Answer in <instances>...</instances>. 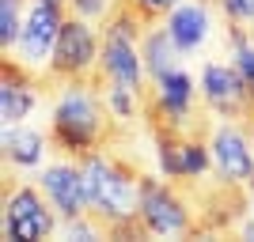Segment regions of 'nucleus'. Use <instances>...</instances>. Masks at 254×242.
Here are the masks:
<instances>
[{"mask_svg":"<svg viewBox=\"0 0 254 242\" xmlns=\"http://www.w3.org/2000/svg\"><path fill=\"white\" fill-rule=\"evenodd\" d=\"M251 137H254V133H251ZM251 190H254V182H251Z\"/></svg>","mask_w":254,"mask_h":242,"instance_id":"obj_20","label":"nucleus"},{"mask_svg":"<svg viewBox=\"0 0 254 242\" xmlns=\"http://www.w3.org/2000/svg\"><path fill=\"white\" fill-rule=\"evenodd\" d=\"M68 15L64 4H50V0H34V11L23 23V38H19V57L27 68H38L53 57V46H57V34H61V23Z\"/></svg>","mask_w":254,"mask_h":242,"instance_id":"obj_4","label":"nucleus"},{"mask_svg":"<svg viewBox=\"0 0 254 242\" xmlns=\"http://www.w3.org/2000/svg\"><path fill=\"white\" fill-rule=\"evenodd\" d=\"M99 68H103L106 84H118V87H129L144 98V68H140V57H137V42H129L122 34H103V53H99Z\"/></svg>","mask_w":254,"mask_h":242,"instance_id":"obj_6","label":"nucleus"},{"mask_svg":"<svg viewBox=\"0 0 254 242\" xmlns=\"http://www.w3.org/2000/svg\"><path fill=\"white\" fill-rule=\"evenodd\" d=\"M99 42L91 34V23L80 19L76 11H68L61 23V34H57V46H53L50 57V72L46 80H61V84H72V80H91L99 68Z\"/></svg>","mask_w":254,"mask_h":242,"instance_id":"obj_2","label":"nucleus"},{"mask_svg":"<svg viewBox=\"0 0 254 242\" xmlns=\"http://www.w3.org/2000/svg\"><path fill=\"white\" fill-rule=\"evenodd\" d=\"M106 76L103 68H95L91 80H72L61 87V98L53 106V121H50V140L61 151L84 159L91 151H103L114 140V110L103 95Z\"/></svg>","mask_w":254,"mask_h":242,"instance_id":"obj_1","label":"nucleus"},{"mask_svg":"<svg viewBox=\"0 0 254 242\" xmlns=\"http://www.w3.org/2000/svg\"><path fill=\"white\" fill-rule=\"evenodd\" d=\"M19 8H23V0H0V46H4V53L23 38Z\"/></svg>","mask_w":254,"mask_h":242,"instance_id":"obj_14","label":"nucleus"},{"mask_svg":"<svg viewBox=\"0 0 254 242\" xmlns=\"http://www.w3.org/2000/svg\"><path fill=\"white\" fill-rule=\"evenodd\" d=\"M140 8H148L152 15H156V19H163V15H167V11H175L179 8V0H137Z\"/></svg>","mask_w":254,"mask_h":242,"instance_id":"obj_18","label":"nucleus"},{"mask_svg":"<svg viewBox=\"0 0 254 242\" xmlns=\"http://www.w3.org/2000/svg\"><path fill=\"white\" fill-rule=\"evenodd\" d=\"M140 216L152 235H193L190 204L182 200V193L167 182L148 178V174L140 182Z\"/></svg>","mask_w":254,"mask_h":242,"instance_id":"obj_3","label":"nucleus"},{"mask_svg":"<svg viewBox=\"0 0 254 242\" xmlns=\"http://www.w3.org/2000/svg\"><path fill=\"white\" fill-rule=\"evenodd\" d=\"M167 31H171V38L179 42L182 53L197 49V46L205 42V31H209V11H205V4H182V8H175L171 19H167Z\"/></svg>","mask_w":254,"mask_h":242,"instance_id":"obj_10","label":"nucleus"},{"mask_svg":"<svg viewBox=\"0 0 254 242\" xmlns=\"http://www.w3.org/2000/svg\"><path fill=\"white\" fill-rule=\"evenodd\" d=\"M50 4H64V8H68V0H50Z\"/></svg>","mask_w":254,"mask_h":242,"instance_id":"obj_19","label":"nucleus"},{"mask_svg":"<svg viewBox=\"0 0 254 242\" xmlns=\"http://www.w3.org/2000/svg\"><path fill=\"white\" fill-rule=\"evenodd\" d=\"M114 4H118V0H68V11H76L80 19L91 23V19H103Z\"/></svg>","mask_w":254,"mask_h":242,"instance_id":"obj_16","label":"nucleus"},{"mask_svg":"<svg viewBox=\"0 0 254 242\" xmlns=\"http://www.w3.org/2000/svg\"><path fill=\"white\" fill-rule=\"evenodd\" d=\"M42 147L46 140L31 129H19V125H8L4 129V155L8 163H19V167H34L42 159Z\"/></svg>","mask_w":254,"mask_h":242,"instance_id":"obj_12","label":"nucleus"},{"mask_svg":"<svg viewBox=\"0 0 254 242\" xmlns=\"http://www.w3.org/2000/svg\"><path fill=\"white\" fill-rule=\"evenodd\" d=\"M50 231H53V220H50V212H46V208L4 223V235H8L11 242H38V239H46Z\"/></svg>","mask_w":254,"mask_h":242,"instance_id":"obj_13","label":"nucleus"},{"mask_svg":"<svg viewBox=\"0 0 254 242\" xmlns=\"http://www.w3.org/2000/svg\"><path fill=\"white\" fill-rule=\"evenodd\" d=\"M42 190L50 193V200L57 204L64 220H76L87 212V186H84V170L76 167H50L46 174H38Z\"/></svg>","mask_w":254,"mask_h":242,"instance_id":"obj_8","label":"nucleus"},{"mask_svg":"<svg viewBox=\"0 0 254 242\" xmlns=\"http://www.w3.org/2000/svg\"><path fill=\"white\" fill-rule=\"evenodd\" d=\"M31 212H42V200L34 190H15V193H4V223L8 220H19V216H31Z\"/></svg>","mask_w":254,"mask_h":242,"instance_id":"obj_15","label":"nucleus"},{"mask_svg":"<svg viewBox=\"0 0 254 242\" xmlns=\"http://www.w3.org/2000/svg\"><path fill=\"white\" fill-rule=\"evenodd\" d=\"M179 42L171 38L167 27H159V31H148L144 38V68H148L152 80H163L167 72H175V61H179Z\"/></svg>","mask_w":254,"mask_h":242,"instance_id":"obj_11","label":"nucleus"},{"mask_svg":"<svg viewBox=\"0 0 254 242\" xmlns=\"http://www.w3.org/2000/svg\"><path fill=\"white\" fill-rule=\"evenodd\" d=\"M34 106V76L27 72V64H15L4 57V84H0V117L4 125H19L27 110Z\"/></svg>","mask_w":254,"mask_h":242,"instance_id":"obj_9","label":"nucleus"},{"mask_svg":"<svg viewBox=\"0 0 254 242\" xmlns=\"http://www.w3.org/2000/svg\"><path fill=\"white\" fill-rule=\"evenodd\" d=\"M212 163H216V174L220 178H232V182H254V155L247 147L243 133L232 125H220L216 137H212Z\"/></svg>","mask_w":254,"mask_h":242,"instance_id":"obj_7","label":"nucleus"},{"mask_svg":"<svg viewBox=\"0 0 254 242\" xmlns=\"http://www.w3.org/2000/svg\"><path fill=\"white\" fill-rule=\"evenodd\" d=\"M201 87H205V102L220 117H243V121L254 117L251 91H247V80L235 68V61L232 64H209L201 76Z\"/></svg>","mask_w":254,"mask_h":242,"instance_id":"obj_5","label":"nucleus"},{"mask_svg":"<svg viewBox=\"0 0 254 242\" xmlns=\"http://www.w3.org/2000/svg\"><path fill=\"white\" fill-rule=\"evenodd\" d=\"M228 23H251L254 19V0H220Z\"/></svg>","mask_w":254,"mask_h":242,"instance_id":"obj_17","label":"nucleus"}]
</instances>
